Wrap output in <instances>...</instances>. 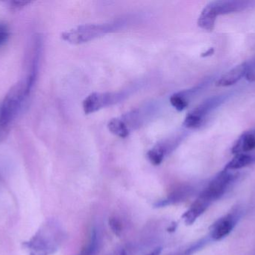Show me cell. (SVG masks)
Segmentation results:
<instances>
[{
    "label": "cell",
    "mask_w": 255,
    "mask_h": 255,
    "mask_svg": "<svg viewBox=\"0 0 255 255\" xmlns=\"http://www.w3.org/2000/svg\"><path fill=\"white\" fill-rule=\"evenodd\" d=\"M169 101L171 105L179 112L184 110L189 104V102L180 94V92L172 94L169 98Z\"/></svg>",
    "instance_id": "e0dca14e"
},
{
    "label": "cell",
    "mask_w": 255,
    "mask_h": 255,
    "mask_svg": "<svg viewBox=\"0 0 255 255\" xmlns=\"http://www.w3.org/2000/svg\"><path fill=\"white\" fill-rule=\"evenodd\" d=\"M253 157L247 154H238L226 165L225 170L232 171L242 169L253 163Z\"/></svg>",
    "instance_id": "2e32d148"
},
{
    "label": "cell",
    "mask_w": 255,
    "mask_h": 255,
    "mask_svg": "<svg viewBox=\"0 0 255 255\" xmlns=\"http://www.w3.org/2000/svg\"><path fill=\"white\" fill-rule=\"evenodd\" d=\"M128 95V91L118 92L92 93L84 100L82 106L87 115L94 113L103 108L109 107L123 101Z\"/></svg>",
    "instance_id": "5b68a950"
},
{
    "label": "cell",
    "mask_w": 255,
    "mask_h": 255,
    "mask_svg": "<svg viewBox=\"0 0 255 255\" xmlns=\"http://www.w3.org/2000/svg\"><path fill=\"white\" fill-rule=\"evenodd\" d=\"M237 217L229 214L217 220L211 227V237L214 241H220L232 232L236 224Z\"/></svg>",
    "instance_id": "8fae6325"
},
{
    "label": "cell",
    "mask_w": 255,
    "mask_h": 255,
    "mask_svg": "<svg viewBox=\"0 0 255 255\" xmlns=\"http://www.w3.org/2000/svg\"><path fill=\"white\" fill-rule=\"evenodd\" d=\"M79 255H81V254H79Z\"/></svg>",
    "instance_id": "d4e9b609"
},
{
    "label": "cell",
    "mask_w": 255,
    "mask_h": 255,
    "mask_svg": "<svg viewBox=\"0 0 255 255\" xmlns=\"http://www.w3.org/2000/svg\"><path fill=\"white\" fill-rule=\"evenodd\" d=\"M65 234L57 220H46L22 246L29 255H52L55 254L62 244Z\"/></svg>",
    "instance_id": "6da1fadb"
},
{
    "label": "cell",
    "mask_w": 255,
    "mask_h": 255,
    "mask_svg": "<svg viewBox=\"0 0 255 255\" xmlns=\"http://www.w3.org/2000/svg\"><path fill=\"white\" fill-rule=\"evenodd\" d=\"M182 137V135H175L157 144L147 153L149 161L154 166L160 165L164 160V157L172 152L181 143Z\"/></svg>",
    "instance_id": "9c48e42d"
},
{
    "label": "cell",
    "mask_w": 255,
    "mask_h": 255,
    "mask_svg": "<svg viewBox=\"0 0 255 255\" xmlns=\"http://www.w3.org/2000/svg\"><path fill=\"white\" fill-rule=\"evenodd\" d=\"M233 178V175L229 171H223L211 181L208 188L205 189L200 196L212 203L224 194Z\"/></svg>",
    "instance_id": "ba28073f"
},
{
    "label": "cell",
    "mask_w": 255,
    "mask_h": 255,
    "mask_svg": "<svg viewBox=\"0 0 255 255\" xmlns=\"http://www.w3.org/2000/svg\"><path fill=\"white\" fill-rule=\"evenodd\" d=\"M10 6L13 10H19V9L25 7L27 4H29L30 1H10Z\"/></svg>",
    "instance_id": "44dd1931"
},
{
    "label": "cell",
    "mask_w": 255,
    "mask_h": 255,
    "mask_svg": "<svg viewBox=\"0 0 255 255\" xmlns=\"http://www.w3.org/2000/svg\"><path fill=\"white\" fill-rule=\"evenodd\" d=\"M121 255H127V254L125 251H123L122 253H121Z\"/></svg>",
    "instance_id": "cb8c5ba5"
},
{
    "label": "cell",
    "mask_w": 255,
    "mask_h": 255,
    "mask_svg": "<svg viewBox=\"0 0 255 255\" xmlns=\"http://www.w3.org/2000/svg\"><path fill=\"white\" fill-rule=\"evenodd\" d=\"M216 103L217 100L211 99L193 109L186 116L184 121V127L187 129L199 128L203 123L205 116L212 110Z\"/></svg>",
    "instance_id": "30bf717a"
},
{
    "label": "cell",
    "mask_w": 255,
    "mask_h": 255,
    "mask_svg": "<svg viewBox=\"0 0 255 255\" xmlns=\"http://www.w3.org/2000/svg\"><path fill=\"white\" fill-rule=\"evenodd\" d=\"M211 202L202 196H199L197 200L190 207V209L183 215V219L187 226H191L196 220L204 214L211 205Z\"/></svg>",
    "instance_id": "4fadbf2b"
},
{
    "label": "cell",
    "mask_w": 255,
    "mask_h": 255,
    "mask_svg": "<svg viewBox=\"0 0 255 255\" xmlns=\"http://www.w3.org/2000/svg\"><path fill=\"white\" fill-rule=\"evenodd\" d=\"M41 50V37L39 35L35 36L33 40L31 49L29 52V56H28V74H27L26 79H25L28 96L31 94V90L34 87L37 75H38Z\"/></svg>",
    "instance_id": "52a82bcc"
},
{
    "label": "cell",
    "mask_w": 255,
    "mask_h": 255,
    "mask_svg": "<svg viewBox=\"0 0 255 255\" xmlns=\"http://www.w3.org/2000/svg\"><path fill=\"white\" fill-rule=\"evenodd\" d=\"M28 97L26 82L19 80L12 85L0 106V143L7 139L12 124Z\"/></svg>",
    "instance_id": "7a4b0ae2"
},
{
    "label": "cell",
    "mask_w": 255,
    "mask_h": 255,
    "mask_svg": "<svg viewBox=\"0 0 255 255\" xmlns=\"http://www.w3.org/2000/svg\"><path fill=\"white\" fill-rule=\"evenodd\" d=\"M207 241L205 240L203 241H199V242L196 243L194 245L191 246V247L187 248V250H183V251L177 252V253H173L169 255H193L196 252L200 250L206 244Z\"/></svg>",
    "instance_id": "ac0fdd59"
},
{
    "label": "cell",
    "mask_w": 255,
    "mask_h": 255,
    "mask_svg": "<svg viewBox=\"0 0 255 255\" xmlns=\"http://www.w3.org/2000/svg\"><path fill=\"white\" fill-rule=\"evenodd\" d=\"M247 68H248V64L247 63H243L236 66L223 75L217 81L216 85L218 87H228L235 85L246 76Z\"/></svg>",
    "instance_id": "7c38bea8"
},
{
    "label": "cell",
    "mask_w": 255,
    "mask_h": 255,
    "mask_svg": "<svg viewBox=\"0 0 255 255\" xmlns=\"http://www.w3.org/2000/svg\"><path fill=\"white\" fill-rule=\"evenodd\" d=\"M161 248H157L154 250V251L151 252V253L146 255H160L161 254Z\"/></svg>",
    "instance_id": "603a6c76"
},
{
    "label": "cell",
    "mask_w": 255,
    "mask_h": 255,
    "mask_svg": "<svg viewBox=\"0 0 255 255\" xmlns=\"http://www.w3.org/2000/svg\"><path fill=\"white\" fill-rule=\"evenodd\" d=\"M10 32L8 27L2 22H0V46L4 45L8 40Z\"/></svg>",
    "instance_id": "ffe728a7"
},
{
    "label": "cell",
    "mask_w": 255,
    "mask_h": 255,
    "mask_svg": "<svg viewBox=\"0 0 255 255\" xmlns=\"http://www.w3.org/2000/svg\"><path fill=\"white\" fill-rule=\"evenodd\" d=\"M151 106L144 109L139 108L128 112L119 118H113L108 124V128L115 136L120 138H127L132 130L138 128L145 122L147 117L151 115Z\"/></svg>",
    "instance_id": "277c9868"
},
{
    "label": "cell",
    "mask_w": 255,
    "mask_h": 255,
    "mask_svg": "<svg viewBox=\"0 0 255 255\" xmlns=\"http://www.w3.org/2000/svg\"><path fill=\"white\" fill-rule=\"evenodd\" d=\"M255 149V132H246L232 148L233 154H245Z\"/></svg>",
    "instance_id": "5bb4252c"
},
{
    "label": "cell",
    "mask_w": 255,
    "mask_h": 255,
    "mask_svg": "<svg viewBox=\"0 0 255 255\" xmlns=\"http://www.w3.org/2000/svg\"><path fill=\"white\" fill-rule=\"evenodd\" d=\"M214 52V48H211V49H208L207 52H204L203 54H202V57H207L209 56V55H213Z\"/></svg>",
    "instance_id": "7402d4cb"
},
{
    "label": "cell",
    "mask_w": 255,
    "mask_h": 255,
    "mask_svg": "<svg viewBox=\"0 0 255 255\" xmlns=\"http://www.w3.org/2000/svg\"><path fill=\"white\" fill-rule=\"evenodd\" d=\"M127 24L124 19L99 24H85L61 34V38L71 44H81L122 28Z\"/></svg>",
    "instance_id": "3957f363"
},
{
    "label": "cell",
    "mask_w": 255,
    "mask_h": 255,
    "mask_svg": "<svg viewBox=\"0 0 255 255\" xmlns=\"http://www.w3.org/2000/svg\"><path fill=\"white\" fill-rule=\"evenodd\" d=\"M250 2L244 1H214L208 3L202 13L208 19L216 21L219 15L240 11L248 7Z\"/></svg>",
    "instance_id": "8992f818"
},
{
    "label": "cell",
    "mask_w": 255,
    "mask_h": 255,
    "mask_svg": "<svg viewBox=\"0 0 255 255\" xmlns=\"http://www.w3.org/2000/svg\"><path fill=\"white\" fill-rule=\"evenodd\" d=\"M109 226H110L111 229L115 235L121 236V233H122L123 227L120 220L116 218L111 219L109 220Z\"/></svg>",
    "instance_id": "d6986e66"
},
{
    "label": "cell",
    "mask_w": 255,
    "mask_h": 255,
    "mask_svg": "<svg viewBox=\"0 0 255 255\" xmlns=\"http://www.w3.org/2000/svg\"><path fill=\"white\" fill-rule=\"evenodd\" d=\"M189 194H190V189L187 188V187L178 189V190H175L170 196H169L167 199L157 202L154 205V207H156V208H163V207L182 202V200L185 199L189 196Z\"/></svg>",
    "instance_id": "9a60e30c"
}]
</instances>
